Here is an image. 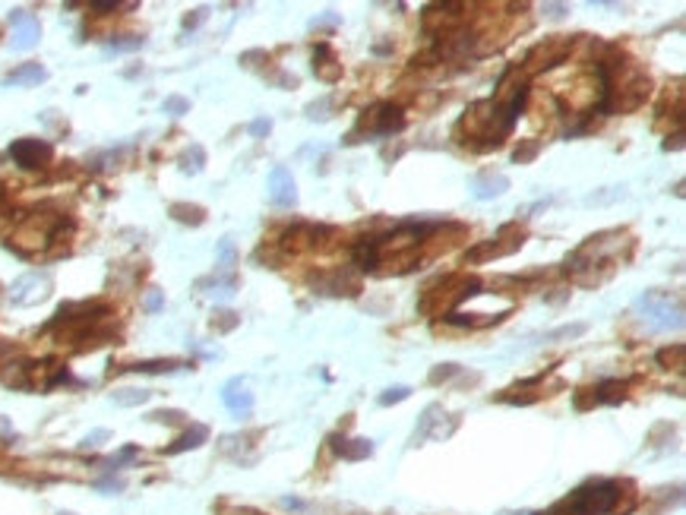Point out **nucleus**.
<instances>
[{
	"instance_id": "44",
	"label": "nucleus",
	"mask_w": 686,
	"mask_h": 515,
	"mask_svg": "<svg viewBox=\"0 0 686 515\" xmlns=\"http://www.w3.org/2000/svg\"><path fill=\"white\" fill-rule=\"evenodd\" d=\"M544 13L551 16V19H563V16L569 13L566 3H544Z\"/></svg>"
},
{
	"instance_id": "14",
	"label": "nucleus",
	"mask_w": 686,
	"mask_h": 515,
	"mask_svg": "<svg viewBox=\"0 0 686 515\" xmlns=\"http://www.w3.org/2000/svg\"><path fill=\"white\" fill-rule=\"evenodd\" d=\"M332 443V452L348 462H361V458H370L373 456V443L370 440H345V436H329Z\"/></svg>"
},
{
	"instance_id": "35",
	"label": "nucleus",
	"mask_w": 686,
	"mask_h": 515,
	"mask_svg": "<svg viewBox=\"0 0 686 515\" xmlns=\"http://www.w3.org/2000/svg\"><path fill=\"white\" fill-rule=\"evenodd\" d=\"M162 307H164V291H158V288H152V291L142 298V310H146V313H158Z\"/></svg>"
},
{
	"instance_id": "19",
	"label": "nucleus",
	"mask_w": 686,
	"mask_h": 515,
	"mask_svg": "<svg viewBox=\"0 0 686 515\" xmlns=\"http://www.w3.org/2000/svg\"><path fill=\"white\" fill-rule=\"evenodd\" d=\"M591 392H595V402L598 405H620L623 398H627V382L604 380V382H598Z\"/></svg>"
},
{
	"instance_id": "33",
	"label": "nucleus",
	"mask_w": 686,
	"mask_h": 515,
	"mask_svg": "<svg viewBox=\"0 0 686 515\" xmlns=\"http://www.w3.org/2000/svg\"><path fill=\"white\" fill-rule=\"evenodd\" d=\"M329 105H332V101H329V95L310 101V105H307V117H310V120H329Z\"/></svg>"
},
{
	"instance_id": "26",
	"label": "nucleus",
	"mask_w": 686,
	"mask_h": 515,
	"mask_svg": "<svg viewBox=\"0 0 686 515\" xmlns=\"http://www.w3.org/2000/svg\"><path fill=\"white\" fill-rule=\"evenodd\" d=\"M142 45H146V38H140V35H114L111 41H108V51H114V54L140 51Z\"/></svg>"
},
{
	"instance_id": "5",
	"label": "nucleus",
	"mask_w": 686,
	"mask_h": 515,
	"mask_svg": "<svg viewBox=\"0 0 686 515\" xmlns=\"http://www.w3.org/2000/svg\"><path fill=\"white\" fill-rule=\"evenodd\" d=\"M402 127H405V111H402V108L392 105V101H380V105H373L370 111H364L358 130H354L351 136H358V133L389 136V133H399ZM351 136H348V139H351Z\"/></svg>"
},
{
	"instance_id": "39",
	"label": "nucleus",
	"mask_w": 686,
	"mask_h": 515,
	"mask_svg": "<svg viewBox=\"0 0 686 515\" xmlns=\"http://www.w3.org/2000/svg\"><path fill=\"white\" fill-rule=\"evenodd\" d=\"M105 440H111V434H108V430H95V434H89L86 440L79 443V446H82V449H95V446H102Z\"/></svg>"
},
{
	"instance_id": "22",
	"label": "nucleus",
	"mask_w": 686,
	"mask_h": 515,
	"mask_svg": "<svg viewBox=\"0 0 686 515\" xmlns=\"http://www.w3.org/2000/svg\"><path fill=\"white\" fill-rule=\"evenodd\" d=\"M655 360L661 367H667V370H680V367H686V348H683V342H674V344H667V348H661V351L655 354Z\"/></svg>"
},
{
	"instance_id": "48",
	"label": "nucleus",
	"mask_w": 686,
	"mask_h": 515,
	"mask_svg": "<svg viewBox=\"0 0 686 515\" xmlns=\"http://www.w3.org/2000/svg\"><path fill=\"white\" fill-rule=\"evenodd\" d=\"M57 515H73V512H57Z\"/></svg>"
},
{
	"instance_id": "38",
	"label": "nucleus",
	"mask_w": 686,
	"mask_h": 515,
	"mask_svg": "<svg viewBox=\"0 0 686 515\" xmlns=\"http://www.w3.org/2000/svg\"><path fill=\"white\" fill-rule=\"evenodd\" d=\"M573 405L575 411H585V408H595V392L591 389H575V396H573Z\"/></svg>"
},
{
	"instance_id": "11",
	"label": "nucleus",
	"mask_w": 686,
	"mask_h": 515,
	"mask_svg": "<svg viewBox=\"0 0 686 515\" xmlns=\"http://www.w3.org/2000/svg\"><path fill=\"white\" fill-rule=\"evenodd\" d=\"M314 73H316V79H323V82H339L342 79V64H339L336 51H332L326 41H320L316 51H314Z\"/></svg>"
},
{
	"instance_id": "36",
	"label": "nucleus",
	"mask_w": 686,
	"mask_h": 515,
	"mask_svg": "<svg viewBox=\"0 0 686 515\" xmlns=\"http://www.w3.org/2000/svg\"><path fill=\"white\" fill-rule=\"evenodd\" d=\"M247 133L254 136V139H263V136H269V133H272V120H269V117H256V120H250V127H247Z\"/></svg>"
},
{
	"instance_id": "17",
	"label": "nucleus",
	"mask_w": 686,
	"mask_h": 515,
	"mask_svg": "<svg viewBox=\"0 0 686 515\" xmlns=\"http://www.w3.org/2000/svg\"><path fill=\"white\" fill-rule=\"evenodd\" d=\"M48 79V70L41 64H23L13 73H7V86H38Z\"/></svg>"
},
{
	"instance_id": "45",
	"label": "nucleus",
	"mask_w": 686,
	"mask_h": 515,
	"mask_svg": "<svg viewBox=\"0 0 686 515\" xmlns=\"http://www.w3.org/2000/svg\"><path fill=\"white\" fill-rule=\"evenodd\" d=\"M276 86H282V89H294V86H298V76L278 73V76H276Z\"/></svg>"
},
{
	"instance_id": "28",
	"label": "nucleus",
	"mask_w": 686,
	"mask_h": 515,
	"mask_svg": "<svg viewBox=\"0 0 686 515\" xmlns=\"http://www.w3.org/2000/svg\"><path fill=\"white\" fill-rule=\"evenodd\" d=\"M238 326H240V316L234 313V310H218V313L212 316V329L222 332V336L225 332H231V329H238Z\"/></svg>"
},
{
	"instance_id": "37",
	"label": "nucleus",
	"mask_w": 686,
	"mask_h": 515,
	"mask_svg": "<svg viewBox=\"0 0 686 515\" xmlns=\"http://www.w3.org/2000/svg\"><path fill=\"white\" fill-rule=\"evenodd\" d=\"M136 452H140V449H136V446H124V449H120V452H117V456H114V458H108V462H105V465H108V471H117L124 462L136 458Z\"/></svg>"
},
{
	"instance_id": "2",
	"label": "nucleus",
	"mask_w": 686,
	"mask_h": 515,
	"mask_svg": "<svg viewBox=\"0 0 686 515\" xmlns=\"http://www.w3.org/2000/svg\"><path fill=\"white\" fill-rule=\"evenodd\" d=\"M633 310L639 313L642 326L649 332H677V329H683V300H680V294L645 291L636 298Z\"/></svg>"
},
{
	"instance_id": "4",
	"label": "nucleus",
	"mask_w": 686,
	"mask_h": 515,
	"mask_svg": "<svg viewBox=\"0 0 686 515\" xmlns=\"http://www.w3.org/2000/svg\"><path fill=\"white\" fill-rule=\"evenodd\" d=\"M336 228L329 224H314V222H294L291 228H285L282 237H278V246L285 253H307V250H320L326 246V240L336 237Z\"/></svg>"
},
{
	"instance_id": "9",
	"label": "nucleus",
	"mask_w": 686,
	"mask_h": 515,
	"mask_svg": "<svg viewBox=\"0 0 686 515\" xmlns=\"http://www.w3.org/2000/svg\"><path fill=\"white\" fill-rule=\"evenodd\" d=\"M10 26H13V48L16 51H29L41 38V23L26 10H13L10 13Z\"/></svg>"
},
{
	"instance_id": "29",
	"label": "nucleus",
	"mask_w": 686,
	"mask_h": 515,
	"mask_svg": "<svg viewBox=\"0 0 686 515\" xmlns=\"http://www.w3.org/2000/svg\"><path fill=\"white\" fill-rule=\"evenodd\" d=\"M162 111L168 114V117H184V114L190 111V101H187L184 95H168L162 101Z\"/></svg>"
},
{
	"instance_id": "24",
	"label": "nucleus",
	"mask_w": 686,
	"mask_h": 515,
	"mask_svg": "<svg viewBox=\"0 0 686 515\" xmlns=\"http://www.w3.org/2000/svg\"><path fill=\"white\" fill-rule=\"evenodd\" d=\"M202 164H206V149L202 146H190V149H184V155H180V171L184 174H200L202 171Z\"/></svg>"
},
{
	"instance_id": "18",
	"label": "nucleus",
	"mask_w": 686,
	"mask_h": 515,
	"mask_svg": "<svg viewBox=\"0 0 686 515\" xmlns=\"http://www.w3.org/2000/svg\"><path fill=\"white\" fill-rule=\"evenodd\" d=\"M509 190V177H503V174H484V177H477L475 180V196L477 200H493V196H503Z\"/></svg>"
},
{
	"instance_id": "1",
	"label": "nucleus",
	"mask_w": 686,
	"mask_h": 515,
	"mask_svg": "<svg viewBox=\"0 0 686 515\" xmlns=\"http://www.w3.org/2000/svg\"><path fill=\"white\" fill-rule=\"evenodd\" d=\"M620 480H589L579 490H573L566 500H560L547 515H611L620 512V496H623Z\"/></svg>"
},
{
	"instance_id": "15",
	"label": "nucleus",
	"mask_w": 686,
	"mask_h": 515,
	"mask_svg": "<svg viewBox=\"0 0 686 515\" xmlns=\"http://www.w3.org/2000/svg\"><path fill=\"white\" fill-rule=\"evenodd\" d=\"M0 382L10 389H32V360H10V364H3Z\"/></svg>"
},
{
	"instance_id": "34",
	"label": "nucleus",
	"mask_w": 686,
	"mask_h": 515,
	"mask_svg": "<svg viewBox=\"0 0 686 515\" xmlns=\"http://www.w3.org/2000/svg\"><path fill=\"white\" fill-rule=\"evenodd\" d=\"M184 411H174V408H162V411H152L149 420H158V424H184Z\"/></svg>"
},
{
	"instance_id": "47",
	"label": "nucleus",
	"mask_w": 686,
	"mask_h": 515,
	"mask_svg": "<svg viewBox=\"0 0 686 515\" xmlns=\"http://www.w3.org/2000/svg\"><path fill=\"white\" fill-rule=\"evenodd\" d=\"M13 430V424H10V418H0V434H10Z\"/></svg>"
},
{
	"instance_id": "12",
	"label": "nucleus",
	"mask_w": 686,
	"mask_h": 515,
	"mask_svg": "<svg viewBox=\"0 0 686 515\" xmlns=\"http://www.w3.org/2000/svg\"><path fill=\"white\" fill-rule=\"evenodd\" d=\"M222 402L228 405V411H234V414H250L254 411V392L244 386V380H231V382H225L222 389Z\"/></svg>"
},
{
	"instance_id": "8",
	"label": "nucleus",
	"mask_w": 686,
	"mask_h": 515,
	"mask_svg": "<svg viewBox=\"0 0 686 515\" xmlns=\"http://www.w3.org/2000/svg\"><path fill=\"white\" fill-rule=\"evenodd\" d=\"M269 202L278 206V209H294L298 206V184H294V174L285 164H276L269 171Z\"/></svg>"
},
{
	"instance_id": "27",
	"label": "nucleus",
	"mask_w": 686,
	"mask_h": 515,
	"mask_svg": "<svg viewBox=\"0 0 686 515\" xmlns=\"http://www.w3.org/2000/svg\"><path fill=\"white\" fill-rule=\"evenodd\" d=\"M537 152H541V142H537V139H522V142H519V146L513 149V162H515V164H528L531 158L537 155Z\"/></svg>"
},
{
	"instance_id": "6",
	"label": "nucleus",
	"mask_w": 686,
	"mask_h": 515,
	"mask_svg": "<svg viewBox=\"0 0 686 515\" xmlns=\"http://www.w3.org/2000/svg\"><path fill=\"white\" fill-rule=\"evenodd\" d=\"M54 288V278L48 275V272H26V275H19L13 284H10V300H13L16 307H32V304H41V300L51 294Z\"/></svg>"
},
{
	"instance_id": "10",
	"label": "nucleus",
	"mask_w": 686,
	"mask_h": 515,
	"mask_svg": "<svg viewBox=\"0 0 686 515\" xmlns=\"http://www.w3.org/2000/svg\"><path fill=\"white\" fill-rule=\"evenodd\" d=\"M310 284H314L320 294H336V298H354V294L361 291V282L351 272H323V275H314L310 278Z\"/></svg>"
},
{
	"instance_id": "25",
	"label": "nucleus",
	"mask_w": 686,
	"mask_h": 515,
	"mask_svg": "<svg viewBox=\"0 0 686 515\" xmlns=\"http://www.w3.org/2000/svg\"><path fill=\"white\" fill-rule=\"evenodd\" d=\"M585 332H589V326H585V322H566V326H560V329H553V332H547L544 342H566V338H579V336H585Z\"/></svg>"
},
{
	"instance_id": "16",
	"label": "nucleus",
	"mask_w": 686,
	"mask_h": 515,
	"mask_svg": "<svg viewBox=\"0 0 686 515\" xmlns=\"http://www.w3.org/2000/svg\"><path fill=\"white\" fill-rule=\"evenodd\" d=\"M180 367H187L184 360L158 358V360H136V364H127V367H120V370H130V373H174Z\"/></svg>"
},
{
	"instance_id": "13",
	"label": "nucleus",
	"mask_w": 686,
	"mask_h": 515,
	"mask_svg": "<svg viewBox=\"0 0 686 515\" xmlns=\"http://www.w3.org/2000/svg\"><path fill=\"white\" fill-rule=\"evenodd\" d=\"M209 440V427H202V424H190L184 430V434L178 436V440L171 443V446L164 449V456H180V452H190V449H200L202 443Z\"/></svg>"
},
{
	"instance_id": "42",
	"label": "nucleus",
	"mask_w": 686,
	"mask_h": 515,
	"mask_svg": "<svg viewBox=\"0 0 686 515\" xmlns=\"http://www.w3.org/2000/svg\"><path fill=\"white\" fill-rule=\"evenodd\" d=\"M278 506H282V509H291V512H304L307 503L298 500V496H282V500H278Z\"/></svg>"
},
{
	"instance_id": "3",
	"label": "nucleus",
	"mask_w": 686,
	"mask_h": 515,
	"mask_svg": "<svg viewBox=\"0 0 686 515\" xmlns=\"http://www.w3.org/2000/svg\"><path fill=\"white\" fill-rule=\"evenodd\" d=\"M573 45H575V38H569V35L544 38L541 45H535L528 54H525V60H522V73H525V76H537V73H547V70L560 67V64H563V60L569 57Z\"/></svg>"
},
{
	"instance_id": "46",
	"label": "nucleus",
	"mask_w": 686,
	"mask_h": 515,
	"mask_svg": "<svg viewBox=\"0 0 686 515\" xmlns=\"http://www.w3.org/2000/svg\"><path fill=\"white\" fill-rule=\"evenodd\" d=\"M677 152V149H683V133H674V136H667V142H664V152Z\"/></svg>"
},
{
	"instance_id": "23",
	"label": "nucleus",
	"mask_w": 686,
	"mask_h": 515,
	"mask_svg": "<svg viewBox=\"0 0 686 515\" xmlns=\"http://www.w3.org/2000/svg\"><path fill=\"white\" fill-rule=\"evenodd\" d=\"M152 398L149 389H117L111 392V402L120 405V408H136V405H146Z\"/></svg>"
},
{
	"instance_id": "40",
	"label": "nucleus",
	"mask_w": 686,
	"mask_h": 515,
	"mask_svg": "<svg viewBox=\"0 0 686 515\" xmlns=\"http://www.w3.org/2000/svg\"><path fill=\"white\" fill-rule=\"evenodd\" d=\"M206 13H209V10H193V13H187L184 16V32H193L196 26L206 19Z\"/></svg>"
},
{
	"instance_id": "7",
	"label": "nucleus",
	"mask_w": 686,
	"mask_h": 515,
	"mask_svg": "<svg viewBox=\"0 0 686 515\" xmlns=\"http://www.w3.org/2000/svg\"><path fill=\"white\" fill-rule=\"evenodd\" d=\"M10 158L26 171H38L54 158V146L45 139H16L10 146Z\"/></svg>"
},
{
	"instance_id": "31",
	"label": "nucleus",
	"mask_w": 686,
	"mask_h": 515,
	"mask_svg": "<svg viewBox=\"0 0 686 515\" xmlns=\"http://www.w3.org/2000/svg\"><path fill=\"white\" fill-rule=\"evenodd\" d=\"M459 370H462L459 364H440V367H433L427 380H430L433 386H440V382H446V380H452V376H459Z\"/></svg>"
},
{
	"instance_id": "43",
	"label": "nucleus",
	"mask_w": 686,
	"mask_h": 515,
	"mask_svg": "<svg viewBox=\"0 0 686 515\" xmlns=\"http://www.w3.org/2000/svg\"><path fill=\"white\" fill-rule=\"evenodd\" d=\"M89 7L98 10V13H111V10H120L124 3H117V0H92Z\"/></svg>"
},
{
	"instance_id": "20",
	"label": "nucleus",
	"mask_w": 686,
	"mask_h": 515,
	"mask_svg": "<svg viewBox=\"0 0 686 515\" xmlns=\"http://www.w3.org/2000/svg\"><path fill=\"white\" fill-rule=\"evenodd\" d=\"M171 218L174 222H184V224H193L200 228L206 222V209L202 206H193V202H174L171 206Z\"/></svg>"
},
{
	"instance_id": "41",
	"label": "nucleus",
	"mask_w": 686,
	"mask_h": 515,
	"mask_svg": "<svg viewBox=\"0 0 686 515\" xmlns=\"http://www.w3.org/2000/svg\"><path fill=\"white\" fill-rule=\"evenodd\" d=\"M95 490L120 493V490H124V480H120V478H102V480H95Z\"/></svg>"
},
{
	"instance_id": "30",
	"label": "nucleus",
	"mask_w": 686,
	"mask_h": 515,
	"mask_svg": "<svg viewBox=\"0 0 686 515\" xmlns=\"http://www.w3.org/2000/svg\"><path fill=\"white\" fill-rule=\"evenodd\" d=\"M234 244H231V237H222L218 240V272H228L234 266Z\"/></svg>"
},
{
	"instance_id": "32",
	"label": "nucleus",
	"mask_w": 686,
	"mask_h": 515,
	"mask_svg": "<svg viewBox=\"0 0 686 515\" xmlns=\"http://www.w3.org/2000/svg\"><path fill=\"white\" fill-rule=\"evenodd\" d=\"M408 396H411V389H408V386H392V389H386V392L380 396V405H383V408H389V405L405 402Z\"/></svg>"
},
{
	"instance_id": "21",
	"label": "nucleus",
	"mask_w": 686,
	"mask_h": 515,
	"mask_svg": "<svg viewBox=\"0 0 686 515\" xmlns=\"http://www.w3.org/2000/svg\"><path fill=\"white\" fill-rule=\"evenodd\" d=\"M437 414H443L440 405H427L424 414H421V424L415 427V434H411V446H421V443H424L427 436H430L433 424H437Z\"/></svg>"
}]
</instances>
